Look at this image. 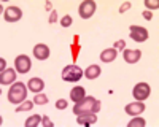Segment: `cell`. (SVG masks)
Masks as SVG:
<instances>
[{"label": "cell", "mask_w": 159, "mask_h": 127, "mask_svg": "<svg viewBox=\"0 0 159 127\" xmlns=\"http://www.w3.org/2000/svg\"><path fill=\"white\" fill-rule=\"evenodd\" d=\"M96 121H97L96 113H81V114L76 116V122L80 125H91V124H94Z\"/></svg>", "instance_id": "9c48e42d"}, {"label": "cell", "mask_w": 159, "mask_h": 127, "mask_svg": "<svg viewBox=\"0 0 159 127\" xmlns=\"http://www.w3.org/2000/svg\"><path fill=\"white\" fill-rule=\"evenodd\" d=\"M32 107H34V102H22V103L16 108V111H29V110H32Z\"/></svg>", "instance_id": "44dd1931"}, {"label": "cell", "mask_w": 159, "mask_h": 127, "mask_svg": "<svg viewBox=\"0 0 159 127\" xmlns=\"http://www.w3.org/2000/svg\"><path fill=\"white\" fill-rule=\"evenodd\" d=\"M34 103H37V105H45V103H48V97L42 92V94H37L35 95V99H34Z\"/></svg>", "instance_id": "ffe728a7"}, {"label": "cell", "mask_w": 159, "mask_h": 127, "mask_svg": "<svg viewBox=\"0 0 159 127\" xmlns=\"http://www.w3.org/2000/svg\"><path fill=\"white\" fill-rule=\"evenodd\" d=\"M15 65H16V70H18L19 73H27V72L32 68V60H30L27 56L21 54V56H18V57L15 59Z\"/></svg>", "instance_id": "52a82bcc"}, {"label": "cell", "mask_w": 159, "mask_h": 127, "mask_svg": "<svg viewBox=\"0 0 159 127\" xmlns=\"http://www.w3.org/2000/svg\"><path fill=\"white\" fill-rule=\"evenodd\" d=\"M83 75H84V72L80 68L78 65H67V67L62 70V80H64V81H72V83H75V81L81 80Z\"/></svg>", "instance_id": "3957f363"}, {"label": "cell", "mask_w": 159, "mask_h": 127, "mask_svg": "<svg viewBox=\"0 0 159 127\" xmlns=\"http://www.w3.org/2000/svg\"><path fill=\"white\" fill-rule=\"evenodd\" d=\"M78 13H80V16H81L83 19H89L96 13V2L94 0H84V2L80 5Z\"/></svg>", "instance_id": "277c9868"}, {"label": "cell", "mask_w": 159, "mask_h": 127, "mask_svg": "<svg viewBox=\"0 0 159 127\" xmlns=\"http://www.w3.org/2000/svg\"><path fill=\"white\" fill-rule=\"evenodd\" d=\"M57 19V15H56V11H51V16H49V22H54Z\"/></svg>", "instance_id": "f1b7e54d"}, {"label": "cell", "mask_w": 159, "mask_h": 127, "mask_svg": "<svg viewBox=\"0 0 159 127\" xmlns=\"http://www.w3.org/2000/svg\"><path fill=\"white\" fill-rule=\"evenodd\" d=\"M84 97H86V91H84V87H81V86H76V87H73L70 91V99L75 102V103L81 102Z\"/></svg>", "instance_id": "5bb4252c"}, {"label": "cell", "mask_w": 159, "mask_h": 127, "mask_svg": "<svg viewBox=\"0 0 159 127\" xmlns=\"http://www.w3.org/2000/svg\"><path fill=\"white\" fill-rule=\"evenodd\" d=\"M27 87H29V91L38 94V92L45 87V83H43V80H40V78H32V80H29Z\"/></svg>", "instance_id": "9a60e30c"}, {"label": "cell", "mask_w": 159, "mask_h": 127, "mask_svg": "<svg viewBox=\"0 0 159 127\" xmlns=\"http://www.w3.org/2000/svg\"><path fill=\"white\" fill-rule=\"evenodd\" d=\"M21 16H22V11L18 7H8L5 10V13H3V18L8 22H16V21L21 19Z\"/></svg>", "instance_id": "ba28073f"}, {"label": "cell", "mask_w": 159, "mask_h": 127, "mask_svg": "<svg viewBox=\"0 0 159 127\" xmlns=\"http://www.w3.org/2000/svg\"><path fill=\"white\" fill-rule=\"evenodd\" d=\"M99 75H100V67L99 65H91L84 70V76L88 80H96Z\"/></svg>", "instance_id": "e0dca14e"}, {"label": "cell", "mask_w": 159, "mask_h": 127, "mask_svg": "<svg viewBox=\"0 0 159 127\" xmlns=\"http://www.w3.org/2000/svg\"><path fill=\"white\" fill-rule=\"evenodd\" d=\"M116 54H118V51L115 48H108L100 53V59H102V62H113L116 59Z\"/></svg>", "instance_id": "2e32d148"}, {"label": "cell", "mask_w": 159, "mask_h": 127, "mask_svg": "<svg viewBox=\"0 0 159 127\" xmlns=\"http://www.w3.org/2000/svg\"><path fill=\"white\" fill-rule=\"evenodd\" d=\"M124 46H126L124 40H118V42L115 43V49H116V51H124Z\"/></svg>", "instance_id": "d4e9b609"}, {"label": "cell", "mask_w": 159, "mask_h": 127, "mask_svg": "<svg viewBox=\"0 0 159 127\" xmlns=\"http://www.w3.org/2000/svg\"><path fill=\"white\" fill-rule=\"evenodd\" d=\"M145 111V103L143 102H134V103H129L126 105V113L132 114V116H139Z\"/></svg>", "instance_id": "30bf717a"}, {"label": "cell", "mask_w": 159, "mask_h": 127, "mask_svg": "<svg viewBox=\"0 0 159 127\" xmlns=\"http://www.w3.org/2000/svg\"><path fill=\"white\" fill-rule=\"evenodd\" d=\"M129 32H130V38H132L134 42L142 43V42H147V40H148V30L143 29V27H140V25H130Z\"/></svg>", "instance_id": "8992f818"}, {"label": "cell", "mask_w": 159, "mask_h": 127, "mask_svg": "<svg viewBox=\"0 0 159 127\" xmlns=\"http://www.w3.org/2000/svg\"><path fill=\"white\" fill-rule=\"evenodd\" d=\"M100 110V102L94 97H84L81 102L75 103L73 113L75 114H81V113H97Z\"/></svg>", "instance_id": "6da1fadb"}, {"label": "cell", "mask_w": 159, "mask_h": 127, "mask_svg": "<svg viewBox=\"0 0 159 127\" xmlns=\"http://www.w3.org/2000/svg\"><path fill=\"white\" fill-rule=\"evenodd\" d=\"M42 122V116L40 114H32V116L25 121V127H35Z\"/></svg>", "instance_id": "ac0fdd59"}, {"label": "cell", "mask_w": 159, "mask_h": 127, "mask_svg": "<svg viewBox=\"0 0 159 127\" xmlns=\"http://www.w3.org/2000/svg\"><path fill=\"white\" fill-rule=\"evenodd\" d=\"M150 91H151V89H150V84H147V83H139V84H135V87H134V91H132V94H134L135 100L143 102V100H147V99H148Z\"/></svg>", "instance_id": "5b68a950"}, {"label": "cell", "mask_w": 159, "mask_h": 127, "mask_svg": "<svg viewBox=\"0 0 159 127\" xmlns=\"http://www.w3.org/2000/svg\"><path fill=\"white\" fill-rule=\"evenodd\" d=\"M129 8H130V2H126V3L121 5V8H119V13H124V11L129 10Z\"/></svg>", "instance_id": "83f0119b"}, {"label": "cell", "mask_w": 159, "mask_h": 127, "mask_svg": "<svg viewBox=\"0 0 159 127\" xmlns=\"http://www.w3.org/2000/svg\"><path fill=\"white\" fill-rule=\"evenodd\" d=\"M56 108H57V110H64V108H67V100L59 99V100L56 102Z\"/></svg>", "instance_id": "603a6c76"}, {"label": "cell", "mask_w": 159, "mask_h": 127, "mask_svg": "<svg viewBox=\"0 0 159 127\" xmlns=\"http://www.w3.org/2000/svg\"><path fill=\"white\" fill-rule=\"evenodd\" d=\"M142 53H140V49H124V60L127 64H135L139 62Z\"/></svg>", "instance_id": "7c38bea8"}, {"label": "cell", "mask_w": 159, "mask_h": 127, "mask_svg": "<svg viewBox=\"0 0 159 127\" xmlns=\"http://www.w3.org/2000/svg\"><path fill=\"white\" fill-rule=\"evenodd\" d=\"M142 15H143V18H145V19H148V21L153 18V13H151L150 10H145V11L142 13Z\"/></svg>", "instance_id": "4316f807"}, {"label": "cell", "mask_w": 159, "mask_h": 127, "mask_svg": "<svg viewBox=\"0 0 159 127\" xmlns=\"http://www.w3.org/2000/svg\"><path fill=\"white\" fill-rule=\"evenodd\" d=\"M145 5H147V8H159V3L156 2V0H147V2H145Z\"/></svg>", "instance_id": "cb8c5ba5"}, {"label": "cell", "mask_w": 159, "mask_h": 127, "mask_svg": "<svg viewBox=\"0 0 159 127\" xmlns=\"http://www.w3.org/2000/svg\"><path fill=\"white\" fill-rule=\"evenodd\" d=\"M145 124H147V122H145V119L143 118H139V116H135L134 119L129 121V127H143Z\"/></svg>", "instance_id": "d6986e66"}, {"label": "cell", "mask_w": 159, "mask_h": 127, "mask_svg": "<svg viewBox=\"0 0 159 127\" xmlns=\"http://www.w3.org/2000/svg\"><path fill=\"white\" fill-rule=\"evenodd\" d=\"M15 80H16V72L13 68H7V70H3L2 73H0V83H2L3 86L13 83Z\"/></svg>", "instance_id": "4fadbf2b"}, {"label": "cell", "mask_w": 159, "mask_h": 127, "mask_svg": "<svg viewBox=\"0 0 159 127\" xmlns=\"http://www.w3.org/2000/svg\"><path fill=\"white\" fill-rule=\"evenodd\" d=\"M34 56H35L37 59H40V60L48 59V57H49V48H48L46 45H43V43L37 45V46L34 48Z\"/></svg>", "instance_id": "8fae6325"}, {"label": "cell", "mask_w": 159, "mask_h": 127, "mask_svg": "<svg viewBox=\"0 0 159 127\" xmlns=\"http://www.w3.org/2000/svg\"><path fill=\"white\" fill-rule=\"evenodd\" d=\"M25 95H27V89L24 83H15L8 89V100L15 105H21L25 100Z\"/></svg>", "instance_id": "7a4b0ae2"}, {"label": "cell", "mask_w": 159, "mask_h": 127, "mask_svg": "<svg viewBox=\"0 0 159 127\" xmlns=\"http://www.w3.org/2000/svg\"><path fill=\"white\" fill-rule=\"evenodd\" d=\"M0 67H2V72H3V70H7V68H5V67H7V60H5L3 57L0 59Z\"/></svg>", "instance_id": "f546056e"}, {"label": "cell", "mask_w": 159, "mask_h": 127, "mask_svg": "<svg viewBox=\"0 0 159 127\" xmlns=\"http://www.w3.org/2000/svg\"><path fill=\"white\" fill-rule=\"evenodd\" d=\"M42 124H43L45 127H52V122H51V119H49L48 116H43V118H42Z\"/></svg>", "instance_id": "484cf974"}, {"label": "cell", "mask_w": 159, "mask_h": 127, "mask_svg": "<svg viewBox=\"0 0 159 127\" xmlns=\"http://www.w3.org/2000/svg\"><path fill=\"white\" fill-rule=\"evenodd\" d=\"M61 25H62V27H70V25H72V16H64L62 19H61Z\"/></svg>", "instance_id": "7402d4cb"}]
</instances>
